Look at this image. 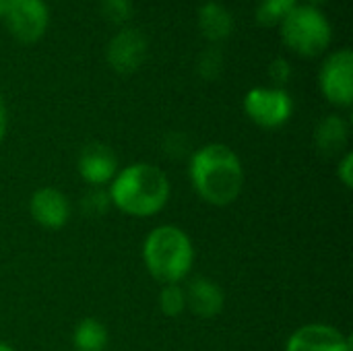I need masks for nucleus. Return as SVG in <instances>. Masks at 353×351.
<instances>
[{
    "label": "nucleus",
    "mask_w": 353,
    "mask_h": 351,
    "mask_svg": "<svg viewBox=\"0 0 353 351\" xmlns=\"http://www.w3.org/2000/svg\"><path fill=\"white\" fill-rule=\"evenodd\" d=\"M196 70L201 74V79L205 81H215L221 72H223V54L217 48H209L199 56L196 62Z\"/></svg>",
    "instance_id": "aec40b11"
},
{
    "label": "nucleus",
    "mask_w": 353,
    "mask_h": 351,
    "mask_svg": "<svg viewBox=\"0 0 353 351\" xmlns=\"http://www.w3.org/2000/svg\"><path fill=\"white\" fill-rule=\"evenodd\" d=\"M143 261L157 283H182L194 263L192 240L178 225H157L143 242Z\"/></svg>",
    "instance_id": "7ed1b4c3"
},
{
    "label": "nucleus",
    "mask_w": 353,
    "mask_h": 351,
    "mask_svg": "<svg viewBox=\"0 0 353 351\" xmlns=\"http://www.w3.org/2000/svg\"><path fill=\"white\" fill-rule=\"evenodd\" d=\"M244 112L256 126L275 130L290 122L294 114V99L279 87H252L244 95Z\"/></svg>",
    "instance_id": "39448f33"
},
{
    "label": "nucleus",
    "mask_w": 353,
    "mask_h": 351,
    "mask_svg": "<svg viewBox=\"0 0 353 351\" xmlns=\"http://www.w3.org/2000/svg\"><path fill=\"white\" fill-rule=\"evenodd\" d=\"M6 128H8V110H6V101L0 93V143L6 134Z\"/></svg>",
    "instance_id": "5701e85b"
},
{
    "label": "nucleus",
    "mask_w": 353,
    "mask_h": 351,
    "mask_svg": "<svg viewBox=\"0 0 353 351\" xmlns=\"http://www.w3.org/2000/svg\"><path fill=\"white\" fill-rule=\"evenodd\" d=\"M79 176L89 188H103L118 174V157L112 147L103 143H89L81 149L77 161Z\"/></svg>",
    "instance_id": "1a4fd4ad"
},
{
    "label": "nucleus",
    "mask_w": 353,
    "mask_h": 351,
    "mask_svg": "<svg viewBox=\"0 0 353 351\" xmlns=\"http://www.w3.org/2000/svg\"><path fill=\"white\" fill-rule=\"evenodd\" d=\"M110 335L101 321L85 317L72 331V345L77 351H103L108 348Z\"/></svg>",
    "instance_id": "2eb2a0df"
},
{
    "label": "nucleus",
    "mask_w": 353,
    "mask_h": 351,
    "mask_svg": "<svg viewBox=\"0 0 353 351\" xmlns=\"http://www.w3.org/2000/svg\"><path fill=\"white\" fill-rule=\"evenodd\" d=\"M17 2H19V0H0V19H2V21H4L6 14L14 8Z\"/></svg>",
    "instance_id": "b1692460"
},
{
    "label": "nucleus",
    "mask_w": 353,
    "mask_h": 351,
    "mask_svg": "<svg viewBox=\"0 0 353 351\" xmlns=\"http://www.w3.org/2000/svg\"><path fill=\"white\" fill-rule=\"evenodd\" d=\"M112 209L110 192L105 188H89L81 199V211L85 217H103Z\"/></svg>",
    "instance_id": "a211bd4d"
},
{
    "label": "nucleus",
    "mask_w": 353,
    "mask_h": 351,
    "mask_svg": "<svg viewBox=\"0 0 353 351\" xmlns=\"http://www.w3.org/2000/svg\"><path fill=\"white\" fill-rule=\"evenodd\" d=\"M159 310L170 319L180 317L186 310V290L180 283L163 285L159 292Z\"/></svg>",
    "instance_id": "f3484780"
},
{
    "label": "nucleus",
    "mask_w": 353,
    "mask_h": 351,
    "mask_svg": "<svg viewBox=\"0 0 353 351\" xmlns=\"http://www.w3.org/2000/svg\"><path fill=\"white\" fill-rule=\"evenodd\" d=\"M184 290H186V308L199 319H215L225 306L223 290L209 277H196Z\"/></svg>",
    "instance_id": "f8f14e48"
},
{
    "label": "nucleus",
    "mask_w": 353,
    "mask_h": 351,
    "mask_svg": "<svg viewBox=\"0 0 353 351\" xmlns=\"http://www.w3.org/2000/svg\"><path fill=\"white\" fill-rule=\"evenodd\" d=\"M298 4V0H259L254 19L263 27H277L283 21V17Z\"/></svg>",
    "instance_id": "dca6fc26"
},
{
    "label": "nucleus",
    "mask_w": 353,
    "mask_h": 351,
    "mask_svg": "<svg viewBox=\"0 0 353 351\" xmlns=\"http://www.w3.org/2000/svg\"><path fill=\"white\" fill-rule=\"evenodd\" d=\"M194 192L213 207H228L238 201L244 188V168L234 149L223 143H209L190 155L188 166Z\"/></svg>",
    "instance_id": "f257e3e1"
},
{
    "label": "nucleus",
    "mask_w": 353,
    "mask_h": 351,
    "mask_svg": "<svg viewBox=\"0 0 353 351\" xmlns=\"http://www.w3.org/2000/svg\"><path fill=\"white\" fill-rule=\"evenodd\" d=\"M112 207L128 217H153L170 201L172 184L163 170L153 163H130L114 176L108 186Z\"/></svg>",
    "instance_id": "f03ea898"
},
{
    "label": "nucleus",
    "mask_w": 353,
    "mask_h": 351,
    "mask_svg": "<svg viewBox=\"0 0 353 351\" xmlns=\"http://www.w3.org/2000/svg\"><path fill=\"white\" fill-rule=\"evenodd\" d=\"M29 213L37 225L46 230H62L70 219V203L62 190L43 186L31 194Z\"/></svg>",
    "instance_id": "9b49d317"
},
{
    "label": "nucleus",
    "mask_w": 353,
    "mask_h": 351,
    "mask_svg": "<svg viewBox=\"0 0 353 351\" xmlns=\"http://www.w3.org/2000/svg\"><path fill=\"white\" fill-rule=\"evenodd\" d=\"M292 64L285 60V58H275L271 64H269V77H271V81L275 83V87H279V89H283V85H288L290 83V79H292Z\"/></svg>",
    "instance_id": "412c9836"
},
{
    "label": "nucleus",
    "mask_w": 353,
    "mask_h": 351,
    "mask_svg": "<svg viewBox=\"0 0 353 351\" xmlns=\"http://www.w3.org/2000/svg\"><path fill=\"white\" fill-rule=\"evenodd\" d=\"M319 87L325 99L337 108H350L353 101V52L341 48L329 54L319 70Z\"/></svg>",
    "instance_id": "423d86ee"
},
{
    "label": "nucleus",
    "mask_w": 353,
    "mask_h": 351,
    "mask_svg": "<svg viewBox=\"0 0 353 351\" xmlns=\"http://www.w3.org/2000/svg\"><path fill=\"white\" fill-rule=\"evenodd\" d=\"M325 2H329V0H306V4H310V6H321V4H325Z\"/></svg>",
    "instance_id": "393cba45"
},
{
    "label": "nucleus",
    "mask_w": 353,
    "mask_h": 351,
    "mask_svg": "<svg viewBox=\"0 0 353 351\" xmlns=\"http://www.w3.org/2000/svg\"><path fill=\"white\" fill-rule=\"evenodd\" d=\"M0 351H14V348H10L8 343H4V341H0Z\"/></svg>",
    "instance_id": "a878e982"
},
{
    "label": "nucleus",
    "mask_w": 353,
    "mask_h": 351,
    "mask_svg": "<svg viewBox=\"0 0 353 351\" xmlns=\"http://www.w3.org/2000/svg\"><path fill=\"white\" fill-rule=\"evenodd\" d=\"M99 10L112 25H126L134 14L132 0H99Z\"/></svg>",
    "instance_id": "6ab92c4d"
},
{
    "label": "nucleus",
    "mask_w": 353,
    "mask_h": 351,
    "mask_svg": "<svg viewBox=\"0 0 353 351\" xmlns=\"http://www.w3.org/2000/svg\"><path fill=\"white\" fill-rule=\"evenodd\" d=\"M4 23L19 43H35L48 31V4L43 0H19L14 8L6 14Z\"/></svg>",
    "instance_id": "6e6552de"
},
{
    "label": "nucleus",
    "mask_w": 353,
    "mask_h": 351,
    "mask_svg": "<svg viewBox=\"0 0 353 351\" xmlns=\"http://www.w3.org/2000/svg\"><path fill=\"white\" fill-rule=\"evenodd\" d=\"M283 43L298 56L316 58L327 52L333 39V27L327 14L310 4L294 6L277 25Z\"/></svg>",
    "instance_id": "20e7f679"
},
{
    "label": "nucleus",
    "mask_w": 353,
    "mask_h": 351,
    "mask_svg": "<svg viewBox=\"0 0 353 351\" xmlns=\"http://www.w3.org/2000/svg\"><path fill=\"white\" fill-rule=\"evenodd\" d=\"M347 141H350V124L339 114L325 116L314 128V145L319 153L327 157L345 153Z\"/></svg>",
    "instance_id": "4468645a"
},
{
    "label": "nucleus",
    "mask_w": 353,
    "mask_h": 351,
    "mask_svg": "<svg viewBox=\"0 0 353 351\" xmlns=\"http://www.w3.org/2000/svg\"><path fill=\"white\" fill-rule=\"evenodd\" d=\"M285 351H352V341L337 327L310 323L288 337Z\"/></svg>",
    "instance_id": "9d476101"
},
{
    "label": "nucleus",
    "mask_w": 353,
    "mask_h": 351,
    "mask_svg": "<svg viewBox=\"0 0 353 351\" xmlns=\"http://www.w3.org/2000/svg\"><path fill=\"white\" fill-rule=\"evenodd\" d=\"M147 37L143 31L132 27H122L105 48V60L110 68L118 74H132L139 70L147 58Z\"/></svg>",
    "instance_id": "0eeeda50"
},
{
    "label": "nucleus",
    "mask_w": 353,
    "mask_h": 351,
    "mask_svg": "<svg viewBox=\"0 0 353 351\" xmlns=\"http://www.w3.org/2000/svg\"><path fill=\"white\" fill-rule=\"evenodd\" d=\"M337 178L341 180V184L345 188L353 186V155L352 151H345L337 163Z\"/></svg>",
    "instance_id": "4be33fe9"
},
{
    "label": "nucleus",
    "mask_w": 353,
    "mask_h": 351,
    "mask_svg": "<svg viewBox=\"0 0 353 351\" xmlns=\"http://www.w3.org/2000/svg\"><path fill=\"white\" fill-rule=\"evenodd\" d=\"M196 25L201 35L211 41V43H219L225 41L232 33H234V14L230 12V8L217 0H209L205 4H201L199 14H196Z\"/></svg>",
    "instance_id": "ddd939ff"
}]
</instances>
